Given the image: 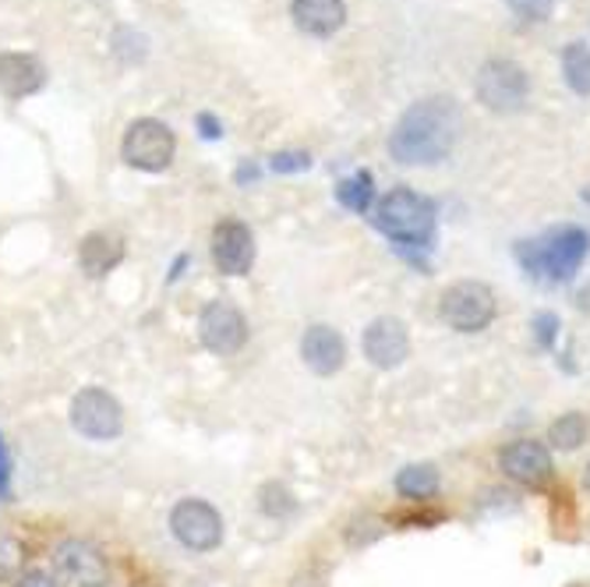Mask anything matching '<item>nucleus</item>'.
<instances>
[{"mask_svg":"<svg viewBox=\"0 0 590 587\" xmlns=\"http://www.w3.org/2000/svg\"><path fill=\"white\" fill-rule=\"evenodd\" d=\"M463 113L452 96L417 99L390 131V156L403 166H435L449 160L460 139Z\"/></svg>","mask_w":590,"mask_h":587,"instance_id":"obj_1","label":"nucleus"},{"mask_svg":"<svg viewBox=\"0 0 590 587\" xmlns=\"http://www.w3.org/2000/svg\"><path fill=\"white\" fill-rule=\"evenodd\" d=\"M372 227L400 251V259H407L417 273L431 276L428 256L435 251L438 238V206L428 195L414 188H393L379 195L372 209Z\"/></svg>","mask_w":590,"mask_h":587,"instance_id":"obj_2","label":"nucleus"},{"mask_svg":"<svg viewBox=\"0 0 590 587\" xmlns=\"http://www.w3.org/2000/svg\"><path fill=\"white\" fill-rule=\"evenodd\" d=\"M513 256L527 280L569 287V283L580 276L583 262L590 256V233L580 224H562V227L537 233V238L516 241Z\"/></svg>","mask_w":590,"mask_h":587,"instance_id":"obj_3","label":"nucleus"},{"mask_svg":"<svg viewBox=\"0 0 590 587\" xmlns=\"http://www.w3.org/2000/svg\"><path fill=\"white\" fill-rule=\"evenodd\" d=\"M499 315V297L484 280H457L438 297V318L463 337L484 333Z\"/></svg>","mask_w":590,"mask_h":587,"instance_id":"obj_4","label":"nucleus"},{"mask_svg":"<svg viewBox=\"0 0 590 587\" xmlns=\"http://www.w3.org/2000/svg\"><path fill=\"white\" fill-rule=\"evenodd\" d=\"M174 153H177V135L171 124L156 121V117H139V121L128 124L124 142H121V156L128 166H134V171L163 174L166 166L174 163Z\"/></svg>","mask_w":590,"mask_h":587,"instance_id":"obj_5","label":"nucleus"},{"mask_svg":"<svg viewBox=\"0 0 590 587\" xmlns=\"http://www.w3.org/2000/svg\"><path fill=\"white\" fill-rule=\"evenodd\" d=\"M223 513H219L209 499H198V496H188L174 502L171 510V534L188 548V552H198V556H206V552H216L223 545Z\"/></svg>","mask_w":590,"mask_h":587,"instance_id":"obj_6","label":"nucleus"},{"mask_svg":"<svg viewBox=\"0 0 590 587\" xmlns=\"http://www.w3.org/2000/svg\"><path fill=\"white\" fill-rule=\"evenodd\" d=\"M474 93H478V104L492 113H520L527 107V96H531V78L527 72L520 68L516 61H488L484 68L478 72L474 81Z\"/></svg>","mask_w":590,"mask_h":587,"instance_id":"obj_7","label":"nucleus"},{"mask_svg":"<svg viewBox=\"0 0 590 587\" xmlns=\"http://www.w3.org/2000/svg\"><path fill=\"white\" fill-rule=\"evenodd\" d=\"M72 428L81 439L92 443H110L124 432V407L113 393L99 390V385H86L72 400Z\"/></svg>","mask_w":590,"mask_h":587,"instance_id":"obj_8","label":"nucleus"},{"mask_svg":"<svg viewBox=\"0 0 590 587\" xmlns=\"http://www.w3.org/2000/svg\"><path fill=\"white\" fill-rule=\"evenodd\" d=\"M198 340L201 347L216 358H233L241 355L248 344V318L244 312L233 305L230 297L209 301L198 315Z\"/></svg>","mask_w":590,"mask_h":587,"instance_id":"obj_9","label":"nucleus"},{"mask_svg":"<svg viewBox=\"0 0 590 587\" xmlns=\"http://www.w3.org/2000/svg\"><path fill=\"white\" fill-rule=\"evenodd\" d=\"M499 467L510 481L524 485V489H534V492L548 489L555 481V457H551L548 443L531 439V435L505 443L499 453Z\"/></svg>","mask_w":590,"mask_h":587,"instance_id":"obj_10","label":"nucleus"},{"mask_svg":"<svg viewBox=\"0 0 590 587\" xmlns=\"http://www.w3.org/2000/svg\"><path fill=\"white\" fill-rule=\"evenodd\" d=\"M361 355L379 372H393L411 358V329L396 315H375L361 329Z\"/></svg>","mask_w":590,"mask_h":587,"instance_id":"obj_11","label":"nucleus"},{"mask_svg":"<svg viewBox=\"0 0 590 587\" xmlns=\"http://www.w3.org/2000/svg\"><path fill=\"white\" fill-rule=\"evenodd\" d=\"M209 251H212V265L216 273L223 276H248L251 265H255V233L244 220H219L212 227V241H209Z\"/></svg>","mask_w":590,"mask_h":587,"instance_id":"obj_12","label":"nucleus"},{"mask_svg":"<svg viewBox=\"0 0 590 587\" xmlns=\"http://www.w3.org/2000/svg\"><path fill=\"white\" fill-rule=\"evenodd\" d=\"M57 577L72 587H107L110 584V563L92 542L86 539H64L54 552Z\"/></svg>","mask_w":590,"mask_h":587,"instance_id":"obj_13","label":"nucleus"},{"mask_svg":"<svg viewBox=\"0 0 590 587\" xmlns=\"http://www.w3.org/2000/svg\"><path fill=\"white\" fill-rule=\"evenodd\" d=\"M301 361H305L308 372L323 376V379L343 372V365H347L343 333L329 323H312L305 333H301Z\"/></svg>","mask_w":590,"mask_h":587,"instance_id":"obj_14","label":"nucleus"},{"mask_svg":"<svg viewBox=\"0 0 590 587\" xmlns=\"http://www.w3.org/2000/svg\"><path fill=\"white\" fill-rule=\"evenodd\" d=\"M124 262V238L110 230H92L78 241V270L89 280L110 276Z\"/></svg>","mask_w":590,"mask_h":587,"instance_id":"obj_15","label":"nucleus"},{"mask_svg":"<svg viewBox=\"0 0 590 587\" xmlns=\"http://www.w3.org/2000/svg\"><path fill=\"white\" fill-rule=\"evenodd\" d=\"M46 86V68L32 54H0V93L8 99H25Z\"/></svg>","mask_w":590,"mask_h":587,"instance_id":"obj_16","label":"nucleus"},{"mask_svg":"<svg viewBox=\"0 0 590 587\" xmlns=\"http://www.w3.org/2000/svg\"><path fill=\"white\" fill-rule=\"evenodd\" d=\"M291 14L301 32L326 40L336 29H343L347 4L343 0H291Z\"/></svg>","mask_w":590,"mask_h":587,"instance_id":"obj_17","label":"nucleus"},{"mask_svg":"<svg viewBox=\"0 0 590 587\" xmlns=\"http://www.w3.org/2000/svg\"><path fill=\"white\" fill-rule=\"evenodd\" d=\"M393 489H396L400 499L425 507V502H431L438 492H442V475H438V467L431 460L407 464V467H400V471H396Z\"/></svg>","mask_w":590,"mask_h":587,"instance_id":"obj_18","label":"nucleus"},{"mask_svg":"<svg viewBox=\"0 0 590 587\" xmlns=\"http://www.w3.org/2000/svg\"><path fill=\"white\" fill-rule=\"evenodd\" d=\"M336 203L358 216H372L379 195H375V174L372 171H353L336 184Z\"/></svg>","mask_w":590,"mask_h":587,"instance_id":"obj_19","label":"nucleus"},{"mask_svg":"<svg viewBox=\"0 0 590 587\" xmlns=\"http://www.w3.org/2000/svg\"><path fill=\"white\" fill-rule=\"evenodd\" d=\"M590 435V417L583 411H566L548 425V449L555 453H577Z\"/></svg>","mask_w":590,"mask_h":587,"instance_id":"obj_20","label":"nucleus"},{"mask_svg":"<svg viewBox=\"0 0 590 587\" xmlns=\"http://www.w3.org/2000/svg\"><path fill=\"white\" fill-rule=\"evenodd\" d=\"M562 78L577 96H590V46L569 43L562 50Z\"/></svg>","mask_w":590,"mask_h":587,"instance_id":"obj_21","label":"nucleus"},{"mask_svg":"<svg viewBox=\"0 0 590 587\" xmlns=\"http://www.w3.org/2000/svg\"><path fill=\"white\" fill-rule=\"evenodd\" d=\"M259 510L265 517H273V520H283V517H291L297 510V499L283 481H265L259 489Z\"/></svg>","mask_w":590,"mask_h":587,"instance_id":"obj_22","label":"nucleus"},{"mask_svg":"<svg viewBox=\"0 0 590 587\" xmlns=\"http://www.w3.org/2000/svg\"><path fill=\"white\" fill-rule=\"evenodd\" d=\"M559 337H562V318H559V312L542 308V312L531 315V340H534L537 350H555Z\"/></svg>","mask_w":590,"mask_h":587,"instance_id":"obj_23","label":"nucleus"},{"mask_svg":"<svg viewBox=\"0 0 590 587\" xmlns=\"http://www.w3.org/2000/svg\"><path fill=\"white\" fill-rule=\"evenodd\" d=\"M269 171L273 174H305V171H312V156L305 149H283V153L269 156Z\"/></svg>","mask_w":590,"mask_h":587,"instance_id":"obj_24","label":"nucleus"},{"mask_svg":"<svg viewBox=\"0 0 590 587\" xmlns=\"http://www.w3.org/2000/svg\"><path fill=\"white\" fill-rule=\"evenodd\" d=\"M505 4L513 8L516 19H524V22H545L551 8H555V0H505Z\"/></svg>","mask_w":590,"mask_h":587,"instance_id":"obj_25","label":"nucleus"},{"mask_svg":"<svg viewBox=\"0 0 590 587\" xmlns=\"http://www.w3.org/2000/svg\"><path fill=\"white\" fill-rule=\"evenodd\" d=\"M11 449L4 443V435H0V499H11Z\"/></svg>","mask_w":590,"mask_h":587,"instance_id":"obj_26","label":"nucleus"},{"mask_svg":"<svg viewBox=\"0 0 590 587\" xmlns=\"http://www.w3.org/2000/svg\"><path fill=\"white\" fill-rule=\"evenodd\" d=\"M14 587H57L54 574H46V569H25V574H19V580H14Z\"/></svg>","mask_w":590,"mask_h":587,"instance_id":"obj_27","label":"nucleus"},{"mask_svg":"<svg viewBox=\"0 0 590 587\" xmlns=\"http://www.w3.org/2000/svg\"><path fill=\"white\" fill-rule=\"evenodd\" d=\"M195 124H198V131H201V139H206V142H216V139H223V124H219L212 113H198V117H195Z\"/></svg>","mask_w":590,"mask_h":587,"instance_id":"obj_28","label":"nucleus"},{"mask_svg":"<svg viewBox=\"0 0 590 587\" xmlns=\"http://www.w3.org/2000/svg\"><path fill=\"white\" fill-rule=\"evenodd\" d=\"M19 566V545L14 542H0V574H8V569Z\"/></svg>","mask_w":590,"mask_h":587,"instance_id":"obj_29","label":"nucleus"},{"mask_svg":"<svg viewBox=\"0 0 590 587\" xmlns=\"http://www.w3.org/2000/svg\"><path fill=\"white\" fill-rule=\"evenodd\" d=\"M248 181H259V166H255V163H241L238 184H248Z\"/></svg>","mask_w":590,"mask_h":587,"instance_id":"obj_30","label":"nucleus"},{"mask_svg":"<svg viewBox=\"0 0 590 587\" xmlns=\"http://www.w3.org/2000/svg\"><path fill=\"white\" fill-rule=\"evenodd\" d=\"M188 262H192L188 256H181V259L174 262V270H171V276H166V283H177V280L184 276V270H188Z\"/></svg>","mask_w":590,"mask_h":587,"instance_id":"obj_31","label":"nucleus"},{"mask_svg":"<svg viewBox=\"0 0 590 587\" xmlns=\"http://www.w3.org/2000/svg\"><path fill=\"white\" fill-rule=\"evenodd\" d=\"M583 489H587V492H590V464H587V467H583Z\"/></svg>","mask_w":590,"mask_h":587,"instance_id":"obj_32","label":"nucleus"},{"mask_svg":"<svg viewBox=\"0 0 590 587\" xmlns=\"http://www.w3.org/2000/svg\"><path fill=\"white\" fill-rule=\"evenodd\" d=\"M580 198H583V203H587V206H590V184H587V188H583V192H580Z\"/></svg>","mask_w":590,"mask_h":587,"instance_id":"obj_33","label":"nucleus"}]
</instances>
